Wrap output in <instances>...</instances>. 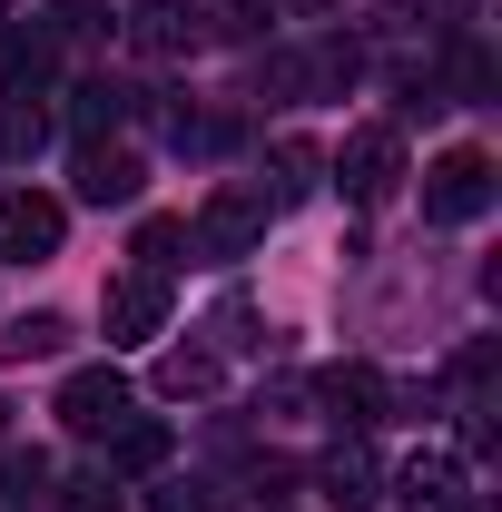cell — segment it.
<instances>
[{
  "label": "cell",
  "mask_w": 502,
  "mask_h": 512,
  "mask_svg": "<svg viewBox=\"0 0 502 512\" xmlns=\"http://www.w3.org/2000/svg\"><path fill=\"white\" fill-rule=\"evenodd\" d=\"M266 217H276V197H266V188H217L207 207H197V227H188V256L237 266V256L266 247Z\"/></svg>",
  "instance_id": "1"
},
{
  "label": "cell",
  "mask_w": 502,
  "mask_h": 512,
  "mask_svg": "<svg viewBox=\"0 0 502 512\" xmlns=\"http://www.w3.org/2000/svg\"><path fill=\"white\" fill-rule=\"evenodd\" d=\"M493 207V158L483 148H443L434 168H424V217L434 227H473Z\"/></svg>",
  "instance_id": "2"
},
{
  "label": "cell",
  "mask_w": 502,
  "mask_h": 512,
  "mask_svg": "<svg viewBox=\"0 0 502 512\" xmlns=\"http://www.w3.org/2000/svg\"><path fill=\"white\" fill-rule=\"evenodd\" d=\"M69 237V207L60 197H40V188H10L0 197V266H50Z\"/></svg>",
  "instance_id": "3"
},
{
  "label": "cell",
  "mask_w": 502,
  "mask_h": 512,
  "mask_svg": "<svg viewBox=\"0 0 502 512\" xmlns=\"http://www.w3.org/2000/svg\"><path fill=\"white\" fill-rule=\"evenodd\" d=\"M325 168H335V188L355 197V207H384V197L404 188V138H394V128H355Z\"/></svg>",
  "instance_id": "4"
},
{
  "label": "cell",
  "mask_w": 502,
  "mask_h": 512,
  "mask_svg": "<svg viewBox=\"0 0 502 512\" xmlns=\"http://www.w3.org/2000/svg\"><path fill=\"white\" fill-rule=\"evenodd\" d=\"M128 404H138V394H128L119 365H79V375L60 384V424H69V434H119Z\"/></svg>",
  "instance_id": "5"
},
{
  "label": "cell",
  "mask_w": 502,
  "mask_h": 512,
  "mask_svg": "<svg viewBox=\"0 0 502 512\" xmlns=\"http://www.w3.org/2000/svg\"><path fill=\"white\" fill-rule=\"evenodd\" d=\"M99 325H109V345H138V335H158V325H168V276H148V266L109 276V296H99Z\"/></svg>",
  "instance_id": "6"
},
{
  "label": "cell",
  "mask_w": 502,
  "mask_h": 512,
  "mask_svg": "<svg viewBox=\"0 0 502 512\" xmlns=\"http://www.w3.org/2000/svg\"><path fill=\"white\" fill-rule=\"evenodd\" d=\"M119 40L128 50H138V60H197V50H207V20H197V10H168V0H148V10H128L119 20Z\"/></svg>",
  "instance_id": "7"
},
{
  "label": "cell",
  "mask_w": 502,
  "mask_h": 512,
  "mask_svg": "<svg viewBox=\"0 0 502 512\" xmlns=\"http://www.w3.org/2000/svg\"><path fill=\"white\" fill-rule=\"evenodd\" d=\"M394 493H404V512H463V453H414L404 473H394Z\"/></svg>",
  "instance_id": "8"
},
{
  "label": "cell",
  "mask_w": 502,
  "mask_h": 512,
  "mask_svg": "<svg viewBox=\"0 0 502 512\" xmlns=\"http://www.w3.org/2000/svg\"><path fill=\"white\" fill-rule=\"evenodd\" d=\"M315 404H325L335 424L365 434V424L384 414V375H375V365H325V375H315Z\"/></svg>",
  "instance_id": "9"
},
{
  "label": "cell",
  "mask_w": 502,
  "mask_h": 512,
  "mask_svg": "<svg viewBox=\"0 0 502 512\" xmlns=\"http://www.w3.org/2000/svg\"><path fill=\"white\" fill-rule=\"evenodd\" d=\"M79 197H89V207H128V197H138V148L89 138V148H79Z\"/></svg>",
  "instance_id": "10"
},
{
  "label": "cell",
  "mask_w": 502,
  "mask_h": 512,
  "mask_svg": "<svg viewBox=\"0 0 502 512\" xmlns=\"http://www.w3.org/2000/svg\"><path fill=\"white\" fill-rule=\"evenodd\" d=\"M40 40H50V50H60V60H89V50H99V40H119V20H109V10H99V0H60V10H50V20H40Z\"/></svg>",
  "instance_id": "11"
},
{
  "label": "cell",
  "mask_w": 502,
  "mask_h": 512,
  "mask_svg": "<svg viewBox=\"0 0 502 512\" xmlns=\"http://www.w3.org/2000/svg\"><path fill=\"white\" fill-rule=\"evenodd\" d=\"M50 148V109L30 99V89H0V168H20V158H40Z\"/></svg>",
  "instance_id": "12"
},
{
  "label": "cell",
  "mask_w": 502,
  "mask_h": 512,
  "mask_svg": "<svg viewBox=\"0 0 502 512\" xmlns=\"http://www.w3.org/2000/svg\"><path fill=\"white\" fill-rule=\"evenodd\" d=\"M50 69H60V50H50L40 30H20V20L0 30V89H30V99H40V89H50Z\"/></svg>",
  "instance_id": "13"
},
{
  "label": "cell",
  "mask_w": 502,
  "mask_h": 512,
  "mask_svg": "<svg viewBox=\"0 0 502 512\" xmlns=\"http://www.w3.org/2000/svg\"><path fill=\"white\" fill-rule=\"evenodd\" d=\"M315 483H325V503H335V512H365V503H375V483H384V473H375V453H365V444H335Z\"/></svg>",
  "instance_id": "14"
},
{
  "label": "cell",
  "mask_w": 502,
  "mask_h": 512,
  "mask_svg": "<svg viewBox=\"0 0 502 512\" xmlns=\"http://www.w3.org/2000/svg\"><path fill=\"white\" fill-rule=\"evenodd\" d=\"M99 444H109V473H158V463H168V424L128 414L119 434H99Z\"/></svg>",
  "instance_id": "15"
},
{
  "label": "cell",
  "mask_w": 502,
  "mask_h": 512,
  "mask_svg": "<svg viewBox=\"0 0 502 512\" xmlns=\"http://www.w3.org/2000/svg\"><path fill=\"white\" fill-rule=\"evenodd\" d=\"M128 109H138V89H128V79H79V99H69V119L89 128V138H109Z\"/></svg>",
  "instance_id": "16"
},
{
  "label": "cell",
  "mask_w": 502,
  "mask_h": 512,
  "mask_svg": "<svg viewBox=\"0 0 502 512\" xmlns=\"http://www.w3.org/2000/svg\"><path fill=\"white\" fill-rule=\"evenodd\" d=\"M266 168H276V207H286V197H306L315 178H325V148H315V138H276V148H266Z\"/></svg>",
  "instance_id": "17"
},
{
  "label": "cell",
  "mask_w": 502,
  "mask_h": 512,
  "mask_svg": "<svg viewBox=\"0 0 502 512\" xmlns=\"http://www.w3.org/2000/svg\"><path fill=\"white\" fill-rule=\"evenodd\" d=\"M60 345H69V316H50V306L0 325V355H10V365H30V355H60Z\"/></svg>",
  "instance_id": "18"
},
{
  "label": "cell",
  "mask_w": 502,
  "mask_h": 512,
  "mask_svg": "<svg viewBox=\"0 0 502 512\" xmlns=\"http://www.w3.org/2000/svg\"><path fill=\"white\" fill-rule=\"evenodd\" d=\"M217 375H227V365H217L207 345H178V355H158V394H178V404H188V394H217Z\"/></svg>",
  "instance_id": "19"
},
{
  "label": "cell",
  "mask_w": 502,
  "mask_h": 512,
  "mask_svg": "<svg viewBox=\"0 0 502 512\" xmlns=\"http://www.w3.org/2000/svg\"><path fill=\"white\" fill-rule=\"evenodd\" d=\"M138 266H148V276H168V266H188V217H148V227H138Z\"/></svg>",
  "instance_id": "20"
},
{
  "label": "cell",
  "mask_w": 502,
  "mask_h": 512,
  "mask_svg": "<svg viewBox=\"0 0 502 512\" xmlns=\"http://www.w3.org/2000/svg\"><path fill=\"white\" fill-rule=\"evenodd\" d=\"M0 483H10V503H40L50 493V463L40 453H0Z\"/></svg>",
  "instance_id": "21"
},
{
  "label": "cell",
  "mask_w": 502,
  "mask_h": 512,
  "mask_svg": "<svg viewBox=\"0 0 502 512\" xmlns=\"http://www.w3.org/2000/svg\"><path fill=\"white\" fill-rule=\"evenodd\" d=\"M148 512H217V493H207V483H158Z\"/></svg>",
  "instance_id": "22"
},
{
  "label": "cell",
  "mask_w": 502,
  "mask_h": 512,
  "mask_svg": "<svg viewBox=\"0 0 502 512\" xmlns=\"http://www.w3.org/2000/svg\"><path fill=\"white\" fill-rule=\"evenodd\" d=\"M227 20H237V30H266V20H276V0H227Z\"/></svg>",
  "instance_id": "23"
},
{
  "label": "cell",
  "mask_w": 502,
  "mask_h": 512,
  "mask_svg": "<svg viewBox=\"0 0 502 512\" xmlns=\"http://www.w3.org/2000/svg\"><path fill=\"white\" fill-rule=\"evenodd\" d=\"M296 10H335V0H296Z\"/></svg>",
  "instance_id": "24"
},
{
  "label": "cell",
  "mask_w": 502,
  "mask_h": 512,
  "mask_svg": "<svg viewBox=\"0 0 502 512\" xmlns=\"http://www.w3.org/2000/svg\"><path fill=\"white\" fill-rule=\"evenodd\" d=\"M0 414H10V404H0Z\"/></svg>",
  "instance_id": "25"
}]
</instances>
